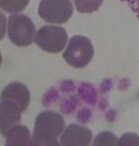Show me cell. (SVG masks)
<instances>
[{
    "label": "cell",
    "instance_id": "cell-1",
    "mask_svg": "<svg viewBox=\"0 0 139 146\" xmlns=\"http://www.w3.org/2000/svg\"><path fill=\"white\" fill-rule=\"evenodd\" d=\"M36 30L34 22L27 15L13 13L9 17L8 35L13 44L27 47L34 42Z\"/></svg>",
    "mask_w": 139,
    "mask_h": 146
},
{
    "label": "cell",
    "instance_id": "cell-2",
    "mask_svg": "<svg viewBox=\"0 0 139 146\" xmlns=\"http://www.w3.org/2000/svg\"><path fill=\"white\" fill-rule=\"evenodd\" d=\"M94 53L91 39L82 35H75L69 41L63 57L72 67L83 68L92 61Z\"/></svg>",
    "mask_w": 139,
    "mask_h": 146
},
{
    "label": "cell",
    "instance_id": "cell-3",
    "mask_svg": "<svg viewBox=\"0 0 139 146\" xmlns=\"http://www.w3.org/2000/svg\"><path fill=\"white\" fill-rule=\"evenodd\" d=\"M35 43L43 51L58 54L65 48L68 41L66 30L59 26H43L35 35Z\"/></svg>",
    "mask_w": 139,
    "mask_h": 146
},
{
    "label": "cell",
    "instance_id": "cell-4",
    "mask_svg": "<svg viewBox=\"0 0 139 146\" xmlns=\"http://www.w3.org/2000/svg\"><path fill=\"white\" fill-rule=\"evenodd\" d=\"M38 13L43 20L53 24H64L72 17L73 6L70 0H42Z\"/></svg>",
    "mask_w": 139,
    "mask_h": 146
},
{
    "label": "cell",
    "instance_id": "cell-5",
    "mask_svg": "<svg viewBox=\"0 0 139 146\" xmlns=\"http://www.w3.org/2000/svg\"><path fill=\"white\" fill-rule=\"evenodd\" d=\"M24 112L21 106L10 98H1L0 103V129L3 130L20 120L21 113Z\"/></svg>",
    "mask_w": 139,
    "mask_h": 146
},
{
    "label": "cell",
    "instance_id": "cell-6",
    "mask_svg": "<svg viewBox=\"0 0 139 146\" xmlns=\"http://www.w3.org/2000/svg\"><path fill=\"white\" fill-rule=\"evenodd\" d=\"M63 125L64 120L59 115L53 112H44L36 118L35 130L43 133H59Z\"/></svg>",
    "mask_w": 139,
    "mask_h": 146
},
{
    "label": "cell",
    "instance_id": "cell-7",
    "mask_svg": "<svg viewBox=\"0 0 139 146\" xmlns=\"http://www.w3.org/2000/svg\"><path fill=\"white\" fill-rule=\"evenodd\" d=\"M1 98H10L14 100L25 111L30 103V92L25 85L19 82L11 83L2 92Z\"/></svg>",
    "mask_w": 139,
    "mask_h": 146
},
{
    "label": "cell",
    "instance_id": "cell-8",
    "mask_svg": "<svg viewBox=\"0 0 139 146\" xmlns=\"http://www.w3.org/2000/svg\"><path fill=\"white\" fill-rule=\"evenodd\" d=\"M30 0H0V8L10 13H17L25 10Z\"/></svg>",
    "mask_w": 139,
    "mask_h": 146
},
{
    "label": "cell",
    "instance_id": "cell-9",
    "mask_svg": "<svg viewBox=\"0 0 139 146\" xmlns=\"http://www.w3.org/2000/svg\"><path fill=\"white\" fill-rule=\"evenodd\" d=\"M76 10L82 13H92L97 11L103 3V0H73Z\"/></svg>",
    "mask_w": 139,
    "mask_h": 146
},
{
    "label": "cell",
    "instance_id": "cell-10",
    "mask_svg": "<svg viewBox=\"0 0 139 146\" xmlns=\"http://www.w3.org/2000/svg\"><path fill=\"white\" fill-rule=\"evenodd\" d=\"M120 146H139V137L136 135H126L121 139Z\"/></svg>",
    "mask_w": 139,
    "mask_h": 146
},
{
    "label": "cell",
    "instance_id": "cell-11",
    "mask_svg": "<svg viewBox=\"0 0 139 146\" xmlns=\"http://www.w3.org/2000/svg\"><path fill=\"white\" fill-rule=\"evenodd\" d=\"M139 18V0H122Z\"/></svg>",
    "mask_w": 139,
    "mask_h": 146
},
{
    "label": "cell",
    "instance_id": "cell-12",
    "mask_svg": "<svg viewBox=\"0 0 139 146\" xmlns=\"http://www.w3.org/2000/svg\"><path fill=\"white\" fill-rule=\"evenodd\" d=\"M6 27H7V20L6 16L3 13L0 11V40H2L6 34Z\"/></svg>",
    "mask_w": 139,
    "mask_h": 146
},
{
    "label": "cell",
    "instance_id": "cell-13",
    "mask_svg": "<svg viewBox=\"0 0 139 146\" xmlns=\"http://www.w3.org/2000/svg\"><path fill=\"white\" fill-rule=\"evenodd\" d=\"M2 63V54H1V52H0V65Z\"/></svg>",
    "mask_w": 139,
    "mask_h": 146
}]
</instances>
